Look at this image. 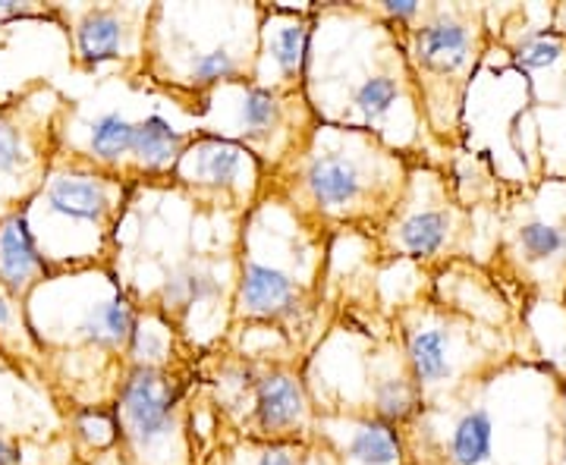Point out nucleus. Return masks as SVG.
<instances>
[{
	"instance_id": "f257e3e1",
	"label": "nucleus",
	"mask_w": 566,
	"mask_h": 465,
	"mask_svg": "<svg viewBox=\"0 0 566 465\" xmlns=\"http://www.w3.org/2000/svg\"><path fill=\"white\" fill-rule=\"evenodd\" d=\"M397 437L406 465H560L566 378L532 356L447 403L416 409Z\"/></svg>"
},
{
	"instance_id": "f03ea898",
	"label": "nucleus",
	"mask_w": 566,
	"mask_h": 465,
	"mask_svg": "<svg viewBox=\"0 0 566 465\" xmlns=\"http://www.w3.org/2000/svg\"><path fill=\"white\" fill-rule=\"evenodd\" d=\"M337 243L271 195L237 226L230 327H264L308 359L334 321L331 271Z\"/></svg>"
},
{
	"instance_id": "7ed1b4c3",
	"label": "nucleus",
	"mask_w": 566,
	"mask_h": 465,
	"mask_svg": "<svg viewBox=\"0 0 566 465\" xmlns=\"http://www.w3.org/2000/svg\"><path fill=\"white\" fill-rule=\"evenodd\" d=\"M249 344L240 330L205 346L192 364V431L199 453L211 437L262 444H312L315 403L308 393V356L274 330Z\"/></svg>"
},
{
	"instance_id": "20e7f679",
	"label": "nucleus",
	"mask_w": 566,
	"mask_h": 465,
	"mask_svg": "<svg viewBox=\"0 0 566 465\" xmlns=\"http://www.w3.org/2000/svg\"><path fill=\"white\" fill-rule=\"evenodd\" d=\"M419 161L368 129L322 123L303 158L264 180V195L334 243L371 245L403 202Z\"/></svg>"
},
{
	"instance_id": "39448f33",
	"label": "nucleus",
	"mask_w": 566,
	"mask_h": 465,
	"mask_svg": "<svg viewBox=\"0 0 566 465\" xmlns=\"http://www.w3.org/2000/svg\"><path fill=\"white\" fill-rule=\"evenodd\" d=\"M264 3H151L139 88L199 123L214 92L259 80Z\"/></svg>"
},
{
	"instance_id": "423d86ee",
	"label": "nucleus",
	"mask_w": 566,
	"mask_h": 465,
	"mask_svg": "<svg viewBox=\"0 0 566 465\" xmlns=\"http://www.w3.org/2000/svg\"><path fill=\"white\" fill-rule=\"evenodd\" d=\"M416 381L419 409H434L510 364L542 356L528 324H494L444 299L424 277L387 305Z\"/></svg>"
},
{
	"instance_id": "0eeeda50",
	"label": "nucleus",
	"mask_w": 566,
	"mask_h": 465,
	"mask_svg": "<svg viewBox=\"0 0 566 465\" xmlns=\"http://www.w3.org/2000/svg\"><path fill=\"white\" fill-rule=\"evenodd\" d=\"M465 204L491 230L479 264L523 318L535 305L566 308V177L491 180L479 199Z\"/></svg>"
},
{
	"instance_id": "6e6552de",
	"label": "nucleus",
	"mask_w": 566,
	"mask_h": 465,
	"mask_svg": "<svg viewBox=\"0 0 566 465\" xmlns=\"http://www.w3.org/2000/svg\"><path fill=\"white\" fill-rule=\"evenodd\" d=\"M491 10L482 3H419L416 17L385 25L397 39L419 95L431 145L457 158L465 142V98L494 44Z\"/></svg>"
},
{
	"instance_id": "1a4fd4ad",
	"label": "nucleus",
	"mask_w": 566,
	"mask_h": 465,
	"mask_svg": "<svg viewBox=\"0 0 566 465\" xmlns=\"http://www.w3.org/2000/svg\"><path fill=\"white\" fill-rule=\"evenodd\" d=\"M368 252L378 271L409 262L422 277H434L450 264L479 262V218L460 192L453 161L422 158L412 167L403 202Z\"/></svg>"
},
{
	"instance_id": "9d476101",
	"label": "nucleus",
	"mask_w": 566,
	"mask_h": 465,
	"mask_svg": "<svg viewBox=\"0 0 566 465\" xmlns=\"http://www.w3.org/2000/svg\"><path fill=\"white\" fill-rule=\"evenodd\" d=\"M192 364H129L111 409L114 450L126 465H196Z\"/></svg>"
},
{
	"instance_id": "9b49d317",
	"label": "nucleus",
	"mask_w": 566,
	"mask_h": 465,
	"mask_svg": "<svg viewBox=\"0 0 566 465\" xmlns=\"http://www.w3.org/2000/svg\"><path fill=\"white\" fill-rule=\"evenodd\" d=\"M322 126L305 92H283L268 85H227L211 95L196 129L243 145L271 180L283 167L300 161Z\"/></svg>"
},
{
	"instance_id": "f8f14e48",
	"label": "nucleus",
	"mask_w": 566,
	"mask_h": 465,
	"mask_svg": "<svg viewBox=\"0 0 566 465\" xmlns=\"http://www.w3.org/2000/svg\"><path fill=\"white\" fill-rule=\"evenodd\" d=\"M264 180V167L243 145L205 129H192V139L182 148L164 192L177 195L205 221L240 226L249 211L262 202Z\"/></svg>"
},
{
	"instance_id": "ddd939ff",
	"label": "nucleus",
	"mask_w": 566,
	"mask_h": 465,
	"mask_svg": "<svg viewBox=\"0 0 566 465\" xmlns=\"http://www.w3.org/2000/svg\"><path fill=\"white\" fill-rule=\"evenodd\" d=\"M192 129H177L161 114L129 120L120 110L98 114L88 123L85 151H70L66 161L139 192H164Z\"/></svg>"
},
{
	"instance_id": "4468645a",
	"label": "nucleus",
	"mask_w": 566,
	"mask_h": 465,
	"mask_svg": "<svg viewBox=\"0 0 566 465\" xmlns=\"http://www.w3.org/2000/svg\"><path fill=\"white\" fill-rule=\"evenodd\" d=\"M151 3H85L70 10L73 66L139 88Z\"/></svg>"
},
{
	"instance_id": "2eb2a0df",
	"label": "nucleus",
	"mask_w": 566,
	"mask_h": 465,
	"mask_svg": "<svg viewBox=\"0 0 566 465\" xmlns=\"http://www.w3.org/2000/svg\"><path fill=\"white\" fill-rule=\"evenodd\" d=\"M312 450L324 465H406L397 427L346 405L315 403Z\"/></svg>"
},
{
	"instance_id": "dca6fc26",
	"label": "nucleus",
	"mask_w": 566,
	"mask_h": 465,
	"mask_svg": "<svg viewBox=\"0 0 566 465\" xmlns=\"http://www.w3.org/2000/svg\"><path fill=\"white\" fill-rule=\"evenodd\" d=\"M318 29V13L312 3L286 7V3H264L262 51H259V80L255 85L283 88V92H305L308 73V51Z\"/></svg>"
},
{
	"instance_id": "f3484780",
	"label": "nucleus",
	"mask_w": 566,
	"mask_h": 465,
	"mask_svg": "<svg viewBox=\"0 0 566 465\" xmlns=\"http://www.w3.org/2000/svg\"><path fill=\"white\" fill-rule=\"evenodd\" d=\"M54 274L57 271L35 245L25 211H13V214L0 218V286L7 289V296L22 305L41 281H48Z\"/></svg>"
},
{
	"instance_id": "a211bd4d",
	"label": "nucleus",
	"mask_w": 566,
	"mask_h": 465,
	"mask_svg": "<svg viewBox=\"0 0 566 465\" xmlns=\"http://www.w3.org/2000/svg\"><path fill=\"white\" fill-rule=\"evenodd\" d=\"M312 444H262L243 437H211L196 465H312Z\"/></svg>"
},
{
	"instance_id": "6ab92c4d",
	"label": "nucleus",
	"mask_w": 566,
	"mask_h": 465,
	"mask_svg": "<svg viewBox=\"0 0 566 465\" xmlns=\"http://www.w3.org/2000/svg\"><path fill=\"white\" fill-rule=\"evenodd\" d=\"M32 161L48 167L51 155L35 151V139L29 136V129H22L20 123L0 117V180L3 177H20V173L29 170Z\"/></svg>"
},
{
	"instance_id": "aec40b11",
	"label": "nucleus",
	"mask_w": 566,
	"mask_h": 465,
	"mask_svg": "<svg viewBox=\"0 0 566 465\" xmlns=\"http://www.w3.org/2000/svg\"><path fill=\"white\" fill-rule=\"evenodd\" d=\"M0 465H20V450L0 437Z\"/></svg>"
},
{
	"instance_id": "412c9836",
	"label": "nucleus",
	"mask_w": 566,
	"mask_h": 465,
	"mask_svg": "<svg viewBox=\"0 0 566 465\" xmlns=\"http://www.w3.org/2000/svg\"><path fill=\"white\" fill-rule=\"evenodd\" d=\"M551 17H554V25H557V29L566 35V3L554 7V13H551Z\"/></svg>"
}]
</instances>
